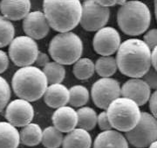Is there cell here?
Instances as JSON below:
<instances>
[{
  "instance_id": "obj_8",
  "label": "cell",
  "mask_w": 157,
  "mask_h": 148,
  "mask_svg": "<svg viewBox=\"0 0 157 148\" xmlns=\"http://www.w3.org/2000/svg\"><path fill=\"white\" fill-rule=\"evenodd\" d=\"M9 57L17 67L32 66L39 54V46L34 39L25 36L14 38L9 45Z\"/></svg>"
},
{
  "instance_id": "obj_41",
  "label": "cell",
  "mask_w": 157,
  "mask_h": 148,
  "mask_svg": "<svg viewBox=\"0 0 157 148\" xmlns=\"http://www.w3.org/2000/svg\"><path fill=\"white\" fill-rule=\"evenodd\" d=\"M136 1H137V0H136Z\"/></svg>"
},
{
  "instance_id": "obj_5",
  "label": "cell",
  "mask_w": 157,
  "mask_h": 148,
  "mask_svg": "<svg viewBox=\"0 0 157 148\" xmlns=\"http://www.w3.org/2000/svg\"><path fill=\"white\" fill-rule=\"evenodd\" d=\"M113 129L127 132L135 128L141 117L140 106L132 99L120 97L106 110Z\"/></svg>"
},
{
  "instance_id": "obj_16",
  "label": "cell",
  "mask_w": 157,
  "mask_h": 148,
  "mask_svg": "<svg viewBox=\"0 0 157 148\" xmlns=\"http://www.w3.org/2000/svg\"><path fill=\"white\" fill-rule=\"evenodd\" d=\"M31 0H1L0 11L11 21L24 19L31 12Z\"/></svg>"
},
{
  "instance_id": "obj_10",
  "label": "cell",
  "mask_w": 157,
  "mask_h": 148,
  "mask_svg": "<svg viewBox=\"0 0 157 148\" xmlns=\"http://www.w3.org/2000/svg\"><path fill=\"white\" fill-rule=\"evenodd\" d=\"M91 96L98 108L106 110L113 100L121 97V87L117 80L101 77L92 86Z\"/></svg>"
},
{
  "instance_id": "obj_37",
  "label": "cell",
  "mask_w": 157,
  "mask_h": 148,
  "mask_svg": "<svg viewBox=\"0 0 157 148\" xmlns=\"http://www.w3.org/2000/svg\"><path fill=\"white\" fill-rule=\"evenodd\" d=\"M152 67L157 70V46L152 50Z\"/></svg>"
},
{
  "instance_id": "obj_14",
  "label": "cell",
  "mask_w": 157,
  "mask_h": 148,
  "mask_svg": "<svg viewBox=\"0 0 157 148\" xmlns=\"http://www.w3.org/2000/svg\"><path fill=\"white\" fill-rule=\"evenodd\" d=\"M121 97L130 98L142 106L150 99L151 88L142 78H131L121 86Z\"/></svg>"
},
{
  "instance_id": "obj_9",
  "label": "cell",
  "mask_w": 157,
  "mask_h": 148,
  "mask_svg": "<svg viewBox=\"0 0 157 148\" xmlns=\"http://www.w3.org/2000/svg\"><path fill=\"white\" fill-rule=\"evenodd\" d=\"M110 18L108 7L101 6L97 0H86L82 4L80 25L87 32H97L104 27Z\"/></svg>"
},
{
  "instance_id": "obj_7",
  "label": "cell",
  "mask_w": 157,
  "mask_h": 148,
  "mask_svg": "<svg viewBox=\"0 0 157 148\" xmlns=\"http://www.w3.org/2000/svg\"><path fill=\"white\" fill-rule=\"evenodd\" d=\"M128 143L136 148L148 147L157 140V118L151 113L141 112L139 123L135 128L125 132Z\"/></svg>"
},
{
  "instance_id": "obj_11",
  "label": "cell",
  "mask_w": 157,
  "mask_h": 148,
  "mask_svg": "<svg viewBox=\"0 0 157 148\" xmlns=\"http://www.w3.org/2000/svg\"><path fill=\"white\" fill-rule=\"evenodd\" d=\"M121 44V35L111 26H104L98 30L93 40L94 51L101 56H108L116 53Z\"/></svg>"
},
{
  "instance_id": "obj_20",
  "label": "cell",
  "mask_w": 157,
  "mask_h": 148,
  "mask_svg": "<svg viewBox=\"0 0 157 148\" xmlns=\"http://www.w3.org/2000/svg\"><path fill=\"white\" fill-rule=\"evenodd\" d=\"M20 141V132L17 127L7 122H0V148H17Z\"/></svg>"
},
{
  "instance_id": "obj_24",
  "label": "cell",
  "mask_w": 157,
  "mask_h": 148,
  "mask_svg": "<svg viewBox=\"0 0 157 148\" xmlns=\"http://www.w3.org/2000/svg\"><path fill=\"white\" fill-rule=\"evenodd\" d=\"M116 58L111 55L101 56L95 62V71L101 77H111L117 71Z\"/></svg>"
},
{
  "instance_id": "obj_2",
  "label": "cell",
  "mask_w": 157,
  "mask_h": 148,
  "mask_svg": "<svg viewBox=\"0 0 157 148\" xmlns=\"http://www.w3.org/2000/svg\"><path fill=\"white\" fill-rule=\"evenodd\" d=\"M43 10L51 28L59 33L71 32L80 23V0H44Z\"/></svg>"
},
{
  "instance_id": "obj_4",
  "label": "cell",
  "mask_w": 157,
  "mask_h": 148,
  "mask_svg": "<svg viewBox=\"0 0 157 148\" xmlns=\"http://www.w3.org/2000/svg\"><path fill=\"white\" fill-rule=\"evenodd\" d=\"M151 22V12L145 3L140 0H130L121 6L117 12L120 29L129 36L144 34Z\"/></svg>"
},
{
  "instance_id": "obj_13",
  "label": "cell",
  "mask_w": 157,
  "mask_h": 148,
  "mask_svg": "<svg viewBox=\"0 0 157 148\" xmlns=\"http://www.w3.org/2000/svg\"><path fill=\"white\" fill-rule=\"evenodd\" d=\"M50 28L44 11H31L23 20L24 32L34 40L44 39L49 34Z\"/></svg>"
},
{
  "instance_id": "obj_35",
  "label": "cell",
  "mask_w": 157,
  "mask_h": 148,
  "mask_svg": "<svg viewBox=\"0 0 157 148\" xmlns=\"http://www.w3.org/2000/svg\"><path fill=\"white\" fill-rule=\"evenodd\" d=\"M48 62H50V61H49V56H48L45 53L39 52V54H38V57H37V59H36L35 63H36L39 67H43V68H44Z\"/></svg>"
},
{
  "instance_id": "obj_34",
  "label": "cell",
  "mask_w": 157,
  "mask_h": 148,
  "mask_svg": "<svg viewBox=\"0 0 157 148\" xmlns=\"http://www.w3.org/2000/svg\"><path fill=\"white\" fill-rule=\"evenodd\" d=\"M148 102L151 114L157 118V90H155L154 93H152Z\"/></svg>"
},
{
  "instance_id": "obj_6",
  "label": "cell",
  "mask_w": 157,
  "mask_h": 148,
  "mask_svg": "<svg viewBox=\"0 0 157 148\" xmlns=\"http://www.w3.org/2000/svg\"><path fill=\"white\" fill-rule=\"evenodd\" d=\"M48 51L54 62L62 65H72L81 58L83 42L73 32L59 33L50 41Z\"/></svg>"
},
{
  "instance_id": "obj_32",
  "label": "cell",
  "mask_w": 157,
  "mask_h": 148,
  "mask_svg": "<svg viewBox=\"0 0 157 148\" xmlns=\"http://www.w3.org/2000/svg\"><path fill=\"white\" fill-rule=\"evenodd\" d=\"M143 40L150 49L153 50L157 46V28H153L148 30L143 36Z\"/></svg>"
},
{
  "instance_id": "obj_25",
  "label": "cell",
  "mask_w": 157,
  "mask_h": 148,
  "mask_svg": "<svg viewBox=\"0 0 157 148\" xmlns=\"http://www.w3.org/2000/svg\"><path fill=\"white\" fill-rule=\"evenodd\" d=\"M49 84L61 83L66 76V69L64 65L57 62H50L43 68Z\"/></svg>"
},
{
  "instance_id": "obj_12",
  "label": "cell",
  "mask_w": 157,
  "mask_h": 148,
  "mask_svg": "<svg viewBox=\"0 0 157 148\" xmlns=\"http://www.w3.org/2000/svg\"><path fill=\"white\" fill-rule=\"evenodd\" d=\"M34 108L31 102L25 99L17 98L8 103L6 109V118L16 127L27 125L34 118Z\"/></svg>"
},
{
  "instance_id": "obj_40",
  "label": "cell",
  "mask_w": 157,
  "mask_h": 148,
  "mask_svg": "<svg viewBox=\"0 0 157 148\" xmlns=\"http://www.w3.org/2000/svg\"><path fill=\"white\" fill-rule=\"evenodd\" d=\"M83 1H86V0H83Z\"/></svg>"
},
{
  "instance_id": "obj_18",
  "label": "cell",
  "mask_w": 157,
  "mask_h": 148,
  "mask_svg": "<svg viewBox=\"0 0 157 148\" xmlns=\"http://www.w3.org/2000/svg\"><path fill=\"white\" fill-rule=\"evenodd\" d=\"M70 91L62 83H53L48 85L45 95L44 101L50 108L58 109L69 103Z\"/></svg>"
},
{
  "instance_id": "obj_17",
  "label": "cell",
  "mask_w": 157,
  "mask_h": 148,
  "mask_svg": "<svg viewBox=\"0 0 157 148\" xmlns=\"http://www.w3.org/2000/svg\"><path fill=\"white\" fill-rule=\"evenodd\" d=\"M129 143L125 135L117 130L102 131L95 138L94 148H129Z\"/></svg>"
},
{
  "instance_id": "obj_28",
  "label": "cell",
  "mask_w": 157,
  "mask_h": 148,
  "mask_svg": "<svg viewBox=\"0 0 157 148\" xmlns=\"http://www.w3.org/2000/svg\"><path fill=\"white\" fill-rule=\"evenodd\" d=\"M15 28L11 20L0 15V48L11 44L14 39Z\"/></svg>"
},
{
  "instance_id": "obj_15",
  "label": "cell",
  "mask_w": 157,
  "mask_h": 148,
  "mask_svg": "<svg viewBox=\"0 0 157 148\" xmlns=\"http://www.w3.org/2000/svg\"><path fill=\"white\" fill-rule=\"evenodd\" d=\"M52 125L58 130L67 133L78 126V113L72 106H62L56 109L52 117Z\"/></svg>"
},
{
  "instance_id": "obj_26",
  "label": "cell",
  "mask_w": 157,
  "mask_h": 148,
  "mask_svg": "<svg viewBox=\"0 0 157 148\" xmlns=\"http://www.w3.org/2000/svg\"><path fill=\"white\" fill-rule=\"evenodd\" d=\"M63 139V132L52 125L46 127L43 131L41 143L45 148H59L62 146Z\"/></svg>"
},
{
  "instance_id": "obj_38",
  "label": "cell",
  "mask_w": 157,
  "mask_h": 148,
  "mask_svg": "<svg viewBox=\"0 0 157 148\" xmlns=\"http://www.w3.org/2000/svg\"><path fill=\"white\" fill-rule=\"evenodd\" d=\"M154 4H155V15L157 21V0H154Z\"/></svg>"
},
{
  "instance_id": "obj_39",
  "label": "cell",
  "mask_w": 157,
  "mask_h": 148,
  "mask_svg": "<svg viewBox=\"0 0 157 148\" xmlns=\"http://www.w3.org/2000/svg\"><path fill=\"white\" fill-rule=\"evenodd\" d=\"M147 148H157V140H155V142L152 143L151 145H150L148 147H147Z\"/></svg>"
},
{
  "instance_id": "obj_22",
  "label": "cell",
  "mask_w": 157,
  "mask_h": 148,
  "mask_svg": "<svg viewBox=\"0 0 157 148\" xmlns=\"http://www.w3.org/2000/svg\"><path fill=\"white\" fill-rule=\"evenodd\" d=\"M78 113V127L86 131H92L95 128L98 120L96 111L91 107L83 106L77 110Z\"/></svg>"
},
{
  "instance_id": "obj_19",
  "label": "cell",
  "mask_w": 157,
  "mask_h": 148,
  "mask_svg": "<svg viewBox=\"0 0 157 148\" xmlns=\"http://www.w3.org/2000/svg\"><path fill=\"white\" fill-rule=\"evenodd\" d=\"M93 145L89 131L82 128H75L64 137L62 148H91Z\"/></svg>"
},
{
  "instance_id": "obj_21",
  "label": "cell",
  "mask_w": 157,
  "mask_h": 148,
  "mask_svg": "<svg viewBox=\"0 0 157 148\" xmlns=\"http://www.w3.org/2000/svg\"><path fill=\"white\" fill-rule=\"evenodd\" d=\"M43 131L38 124L30 123L22 127L20 131V141L26 146H36L42 142Z\"/></svg>"
},
{
  "instance_id": "obj_33",
  "label": "cell",
  "mask_w": 157,
  "mask_h": 148,
  "mask_svg": "<svg viewBox=\"0 0 157 148\" xmlns=\"http://www.w3.org/2000/svg\"><path fill=\"white\" fill-rule=\"evenodd\" d=\"M9 66V57L6 52L0 49V74L6 72Z\"/></svg>"
},
{
  "instance_id": "obj_36",
  "label": "cell",
  "mask_w": 157,
  "mask_h": 148,
  "mask_svg": "<svg viewBox=\"0 0 157 148\" xmlns=\"http://www.w3.org/2000/svg\"><path fill=\"white\" fill-rule=\"evenodd\" d=\"M99 4H101V6H105V7H111L114 6L116 5L119 6H123L124 4L127 2V0H97Z\"/></svg>"
},
{
  "instance_id": "obj_30",
  "label": "cell",
  "mask_w": 157,
  "mask_h": 148,
  "mask_svg": "<svg viewBox=\"0 0 157 148\" xmlns=\"http://www.w3.org/2000/svg\"><path fill=\"white\" fill-rule=\"evenodd\" d=\"M142 79L146 82L151 90H157V70L155 68H149V70L144 74Z\"/></svg>"
},
{
  "instance_id": "obj_27",
  "label": "cell",
  "mask_w": 157,
  "mask_h": 148,
  "mask_svg": "<svg viewBox=\"0 0 157 148\" xmlns=\"http://www.w3.org/2000/svg\"><path fill=\"white\" fill-rule=\"evenodd\" d=\"M70 99L69 104L72 107L80 108L86 105L90 98L88 90L82 85H74L70 90Z\"/></svg>"
},
{
  "instance_id": "obj_31",
  "label": "cell",
  "mask_w": 157,
  "mask_h": 148,
  "mask_svg": "<svg viewBox=\"0 0 157 148\" xmlns=\"http://www.w3.org/2000/svg\"><path fill=\"white\" fill-rule=\"evenodd\" d=\"M97 125L101 131H108L112 130L113 127L110 120L108 118L107 110H103L102 112L98 115V120H97Z\"/></svg>"
},
{
  "instance_id": "obj_3",
  "label": "cell",
  "mask_w": 157,
  "mask_h": 148,
  "mask_svg": "<svg viewBox=\"0 0 157 148\" xmlns=\"http://www.w3.org/2000/svg\"><path fill=\"white\" fill-rule=\"evenodd\" d=\"M48 81L43 70L38 67L27 66L17 69L13 74L11 86L18 98L35 102L44 97Z\"/></svg>"
},
{
  "instance_id": "obj_23",
  "label": "cell",
  "mask_w": 157,
  "mask_h": 148,
  "mask_svg": "<svg viewBox=\"0 0 157 148\" xmlns=\"http://www.w3.org/2000/svg\"><path fill=\"white\" fill-rule=\"evenodd\" d=\"M95 72V63L89 58H80L73 64V73L78 80L85 81L91 78Z\"/></svg>"
},
{
  "instance_id": "obj_1",
  "label": "cell",
  "mask_w": 157,
  "mask_h": 148,
  "mask_svg": "<svg viewBox=\"0 0 157 148\" xmlns=\"http://www.w3.org/2000/svg\"><path fill=\"white\" fill-rule=\"evenodd\" d=\"M115 58L120 72L130 78H142L152 66V50L139 39L122 42Z\"/></svg>"
},
{
  "instance_id": "obj_29",
  "label": "cell",
  "mask_w": 157,
  "mask_h": 148,
  "mask_svg": "<svg viewBox=\"0 0 157 148\" xmlns=\"http://www.w3.org/2000/svg\"><path fill=\"white\" fill-rule=\"evenodd\" d=\"M11 98V87L4 77L0 76V112L8 105Z\"/></svg>"
}]
</instances>
